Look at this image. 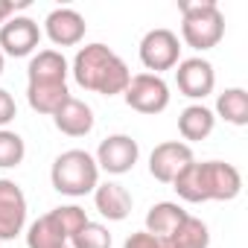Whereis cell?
<instances>
[{
	"instance_id": "1",
	"label": "cell",
	"mask_w": 248,
	"mask_h": 248,
	"mask_svg": "<svg viewBox=\"0 0 248 248\" xmlns=\"http://www.w3.org/2000/svg\"><path fill=\"white\" fill-rule=\"evenodd\" d=\"M70 73H73L79 88L102 93V96L123 93L129 88V82H132L129 64L105 44H85L76 53Z\"/></svg>"
},
{
	"instance_id": "2",
	"label": "cell",
	"mask_w": 248,
	"mask_h": 248,
	"mask_svg": "<svg viewBox=\"0 0 248 248\" xmlns=\"http://www.w3.org/2000/svg\"><path fill=\"white\" fill-rule=\"evenodd\" d=\"M181 38L193 50H213L225 35V15L213 0H181Z\"/></svg>"
},
{
	"instance_id": "3",
	"label": "cell",
	"mask_w": 248,
	"mask_h": 248,
	"mask_svg": "<svg viewBox=\"0 0 248 248\" xmlns=\"http://www.w3.org/2000/svg\"><path fill=\"white\" fill-rule=\"evenodd\" d=\"M50 181L62 196H88L96 190L99 184V167L93 161V155H88L85 149H67L53 161L50 170Z\"/></svg>"
},
{
	"instance_id": "4",
	"label": "cell",
	"mask_w": 248,
	"mask_h": 248,
	"mask_svg": "<svg viewBox=\"0 0 248 248\" xmlns=\"http://www.w3.org/2000/svg\"><path fill=\"white\" fill-rule=\"evenodd\" d=\"M140 62L149 73L161 76L164 70H172L178 62H181V44H178V35L172 30H149L140 41Z\"/></svg>"
},
{
	"instance_id": "5",
	"label": "cell",
	"mask_w": 248,
	"mask_h": 248,
	"mask_svg": "<svg viewBox=\"0 0 248 248\" xmlns=\"http://www.w3.org/2000/svg\"><path fill=\"white\" fill-rule=\"evenodd\" d=\"M123 96H126V105L138 114H161L170 105V85L155 73H138L132 76Z\"/></svg>"
},
{
	"instance_id": "6",
	"label": "cell",
	"mask_w": 248,
	"mask_h": 248,
	"mask_svg": "<svg viewBox=\"0 0 248 248\" xmlns=\"http://www.w3.org/2000/svg\"><path fill=\"white\" fill-rule=\"evenodd\" d=\"M202 167V190L204 202H233L242 193V175L233 164L225 161H204Z\"/></svg>"
},
{
	"instance_id": "7",
	"label": "cell",
	"mask_w": 248,
	"mask_h": 248,
	"mask_svg": "<svg viewBox=\"0 0 248 248\" xmlns=\"http://www.w3.org/2000/svg\"><path fill=\"white\" fill-rule=\"evenodd\" d=\"M138 158H140V146H138L135 138H129V135H111V138H105L99 143L93 161H96L99 170H105L111 175H123V172H129L138 164Z\"/></svg>"
},
{
	"instance_id": "8",
	"label": "cell",
	"mask_w": 248,
	"mask_h": 248,
	"mask_svg": "<svg viewBox=\"0 0 248 248\" xmlns=\"http://www.w3.org/2000/svg\"><path fill=\"white\" fill-rule=\"evenodd\" d=\"M193 161H196V158H193L190 143L167 140V143H158V146L152 149V155H149V172H152L155 181L172 184L175 175H178L187 164H193Z\"/></svg>"
},
{
	"instance_id": "9",
	"label": "cell",
	"mask_w": 248,
	"mask_h": 248,
	"mask_svg": "<svg viewBox=\"0 0 248 248\" xmlns=\"http://www.w3.org/2000/svg\"><path fill=\"white\" fill-rule=\"evenodd\" d=\"M38 44H41V30H38V24L32 18L15 15L0 27V53H6L12 59L30 56Z\"/></svg>"
},
{
	"instance_id": "10",
	"label": "cell",
	"mask_w": 248,
	"mask_h": 248,
	"mask_svg": "<svg viewBox=\"0 0 248 248\" xmlns=\"http://www.w3.org/2000/svg\"><path fill=\"white\" fill-rule=\"evenodd\" d=\"M27 225V196L24 190L9 181L0 178V239H15Z\"/></svg>"
},
{
	"instance_id": "11",
	"label": "cell",
	"mask_w": 248,
	"mask_h": 248,
	"mask_svg": "<svg viewBox=\"0 0 248 248\" xmlns=\"http://www.w3.org/2000/svg\"><path fill=\"white\" fill-rule=\"evenodd\" d=\"M175 85L184 96L190 99H204L207 93H213L216 88V73H213V64L202 56L196 59H184L175 64Z\"/></svg>"
},
{
	"instance_id": "12",
	"label": "cell",
	"mask_w": 248,
	"mask_h": 248,
	"mask_svg": "<svg viewBox=\"0 0 248 248\" xmlns=\"http://www.w3.org/2000/svg\"><path fill=\"white\" fill-rule=\"evenodd\" d=\"M44 30H47V38L56 47H73L85 38L88 24L76 9H53L44 21Z\"/></svg>"
},
{
	"instance_id": "13",
	"label": "cell",
	"mask_w": 248,
	"mask_h": 248,
	"mask_svg": "<svg viewBox=\"0 0 248 248\" xmlns=\"http://www.w3.org/2000/svg\"><path fill=\"white\" fill-rule=\"evenodd\" d=\"M67 59L59 50H41L30 59L27 79L30 85H67Z\"/></svg>"
},
{
	"instance_id": "14",
	"label": "cell",
	"mask_w": 248,
	"mask_h": 248,
	"mask_svg": "<svg viewBox=\"0 0 248 248\" xmlns=\"http://www.w3.org/2000/svg\"><path fill=\"white\" fill-rule=\"evenodd\" d=\"M53 123H56V129H59L62 135H67V138H85V135H91V129H93V111H91L88 102L70 96V99L53 114Z\"/></svg>"
},
{
	"instance_id": "15",
	"label": "cell",
	"mask_w": 248,
	"mask_h": 248,
	"mask_svg": "<svg viewBox=\"0 0 248 248\" xmlns=\"http://www.w3.org/2000/svg\"><path fill=\"white\" fill-rule=\"evenodd\" d=\"M93 204H96L99 216H105L108 222H123L132 213V196H129V190L123 187V184H114V181L96 184Z\"/></svg>"
},
{
	"instance_id": "16",
	"label": "cell",
	"mask_w": 248,
	"mask_h": 248,
	"mask_svg": "<svg viewBox=\"0 0 248 248\" xmlns=\"http://www.w3.org/2000/svg\"><path fill=\"white\" fill-rule=\"evenodd\" d=\"M213 126H216V117H213V111L204 108V105H187V108L181 111V117H178V132H181V138L190 140V143L210 138Z\"/></svg>"
},
{
	"instance_id": "17",
	"label": "cell",
	"mask_w": 248,
	"mask_h": 248,
	"mask_svg": "<svg viewBox=\"0 0 248 248\" xmlns=\"http://www.w3.org/2000/svg\"><path fill=\"white\" fill-rule=\"evenodd\" d=\"M184 216H187V210L178 207L175 202H158V204H152L149 213H146V233H152V236H158V239H167V236L181 225Z\"/></svg>"
},
{
	"instance_id": "18",
	"label": "cell",
	"mask_w": 248,
	"mask_h": 248,
	"mask_svg": "<svg viewBox=\"0 0 248 248\" xmlns=\"http://www.w3.org/2000/svg\"><path fill=\"white\" fill-rule=\"evenodd\" d=\"M27 99H30L32 111L53 117L70 99V91H67V85H27Z\"/></svg>"
},
{
	"instance_id": "19",
	"label": "cell",
	"mask_w": 248,
	"mask_h": 248,
	"mask_svg": "<svg viewBox=\"0 0 248 248\" xmlns=\"http://www.w3.org/2000/svg\"><path fill=\"white\" fill-rule=\"evenodd\" d=\"M27 245L30 248H67V236L59 228V222L53 219V213H44L41 219H35L30 225Z\"/></svg>"
},
{
	"instance_id": "20",
	"label": "cell",
	"mask_w": 248,
	"mask_h": 248,
	"mask_svg": "<svg viewBox=\"0 0 248 248\" xmlns=\"http://www.w3.org/2000/svg\"><path fill=\"white\" fill-rule=\"evenodd\" d=\"M167 242L172 248H207L210 245V231H207V225L202 219H196V216L187 213L181 219V225L167 236Z\"/></svg>"
},
{
	"instance_id": "21",
	"label": "cell",
	"mask_w": 248,
	"mask_h": 248,
	"mask_svg": "<svg viewBox=\"0 0 248 248\" xmlns=\"http://www.w3.org/2000/svg\"><path fill=\"white\" fill-rule=\"evenodd\" d=\"M216 114L231 123V126H245L248 123V93L245 88H228L216 99Z\"/></svg>"
},
{
	"instance_id": "22",
	"label": "cell",
	"mask_w": 248,
	"mask_h": 248,
	"mask_svg": "<svg viewBox=\"0 0 248 248\" xmlns=\"http://www.w3.org/2000/svg\"><path fill=\"white\" fill-rule=\"evenodd\" d=\"M172 187H175V193H178L184 202L202 204V202H204V190H202V167H199V161L187 164V167L175 175Z\"/></svg>"
},
{
	"instance_id": "23",
	"label": "cell",
	"mask_w": 248,
	"mask_h": 248,
	"mask_svg": "<svg viewBox=\"0 0 248 248\" xmlns=\"http://www.w3.org/2000/svg\"><path fill=\"white\" fill-rule=\"evenodd\" d=\"M27 155V143L21 135L9 132V129H0V170H12L24 161Z\"/></svg>"
},
{
	"instance_id": "24",
	"label": "cell",
	"mask_w": 248,
	"mask_h": 248,
	"mask_svg": "<svg viewBox=\"0 0 248 248\" xmlns=\"http://www.w3.org/2000/svg\"><path fill=\"white\" fill-rule=\"evenodd\" d=\"M70 242H73V248H111V233H108L105 225L88 219V222L70 236Z\"/></svg>"
},
{
	"instance_id": "25",
	"label": "cell",
	"mask_w": 248,
	"mask_h": 248,
	"mask_svg": "<svg viewBox=\"0 0 248 248\" xmlns=\"http://www.w3.org/2000/svg\"><path fill=\"white\" fill-rule=\"evenodd\" d=\"M53 213V219L59 222V228L64 231V236L70 239L85 222H88V216H85V210L82 207H76V204H64V207H56V210H50Z\"/></svg>"
},
{
	"instance_id": "26",
	"label": "cell",
	"mask_w": 248,
	"mask_h": 248,
	"mask_svg": "<svg viewBox=\"0 0 248 248\" xmlns=\"http://www.w3.org/2000/svg\"><path fill=\"white\" fill-rule=\"evenodd\" d=\"M15 117H18V105H15V99H12V93L0 88V129L9 126Z\"/></svg>"
},
{
	"instance_id": "27",
	"label": "cell",
	"mask_w": 248,
	"mask_h": 248,
	"mask_svg": "<svg viewBox=\"0 0 248 248\" xmlns=\"http://www.w3.org/2000/svg\"><path fill=\"white\" fill-rule=\"evenodd\" d=\"M123 248H161V239L146 233V231H138V233H132L126 242H123Z\"/></svg>"
},
{
	"instance_id": "28",
	"label": "cell",
	"mask_w": 248,
	"mask_h": 248,
	"mask_svg": "<svg viewBox=\"0 0 248 248\" xmlns=\"http://www.w3.org/2000/svg\"><path fill=\"white\" fill-rule=\"evenodd\" d=\"M27 6H30L27 0H21V3H12V0H0V27H3L9 18H15L18 9H27Z\"/></svg>"
},
{
	"instance_id": "29",
	"label": "cell",
	"mask_w": 248,
	"mask_h": 248,
	"mask_svg": "<svg viewBox=\"0 0 248 248\" xmlns=\"http://www.w3.org/2000/svg\"><path fill=\"white\" fill-rule=\"evenodd\" d=\"M0 76H3V53H0Z\"/></svg>"
},
{
	"instance_id": "30",
	"label": "cell",
	"mask_w": 248,
	"mask_h": 248,
	"mask_svg": "<svg viewBox=\"0 0 248 248\" xmlns=\"http://www.w3.org/2000/svg\"><path fill=\"white\" fill-rule=\"evenodd\" d=\"M161 248H172V245H170V242H167V239H161Z\"/></svg>"
}]
</instances>
